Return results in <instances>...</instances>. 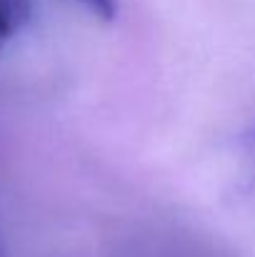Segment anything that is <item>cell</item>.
Segmentation results:
<instances>
[{"label": "cell", "mask_w": 255, "mask_h": 257, "mask_svg": "<svg viewBox=\"0 0 255 257\" xmlns=\"http://www.w3.org/2000/svg\"><path fill=\"white\" fill-rule=\"evenodd\" d=\"M85 3L95 15H100L103 20H113L115 18V13H118V3L115 0H80Z\"/></svg>", "instance_id": "7a4b0ae2"}, {"label": "cell", "mask_w": 255, "mask_h": 257, "mask_svg": "<svg viewBox=\"0 0 255 257\" xmlns=\"http://www.w3.org/2000/svg\"><path fill=\"white\" fill-rule=\"evenodd\" d=\"M30 10V0H0V45L28 23Z\"/></svg>", "instance_id": "6da1fadb"}]
</instances>
